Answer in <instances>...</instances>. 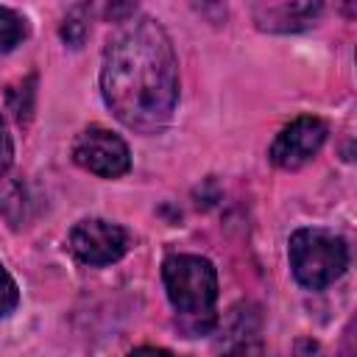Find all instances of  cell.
<instances>
[{
  "label": "cell",
  "mask_w": 357,
  "mask_h": 357,
  "mask_svg": "<svg viewBox=\"0 0 357 357\" xmlns=\"http://www.w3.org/2000/svg\"><path fill=\"white\" fill-rule=\"evenodd\" d=\"M100 92L112 114L142 134L165 128L178 100V64L170 36L153 17L128 20L103 50Z\"/></svg>",
  "instance_id": "obj_1"
},
{
  "label": "cell",
  "mask_w": 357,
  "mask_h": 357,
  "mask_svg": "<svg viewBox=\"0 0 357 357\" xmlns=\"http://www.w3.org/2000/svg\"><path fill=\"white\" fill-rule=\"evenodd\" d=\"M167 298L178 315V326L192 335H206L215 326L218 271L198 254H173L162 265Z\"/></svg>",
  "instance_id": "obj_2"
},
{
  "label": "cell",
  "mask_w": 357,
  "mask_h": 357,
  "mask_svg": "<svg viewBox=\"0 0 357 357\" xmlns=\"http://www.w3.org/2000/svg\"><path fill=\"white\" fill-rule=\"evenodd\" d=\"M349 265L346 240L329 229H298L290 237V268L301 287L324 290Z\"/></svg>",
  "instance_id": "obj_3"
},
{
  "label": "cell",
  "mask_w": 357,
  "mask_h": 357,
  "mask_svg": "<svg viewBox=\"0 0 357 357\" xmlns=\"http://www.w3.org/2000/svg\"><path fill=\"white\" fill-rule=\"evenodd\" d=\"M73 159L84 170L103 176V178H117L128 173L131 167L128 145L114 131L100 128V126H92L78 134V139L73 142Z\"/></svg>",
  "instance_id": "obj_4"
},
{
  "label": "cell",
  "mask_w": 357,
  "mask_h": 357,
  "mask_svg": "<svg viewBox=\"0 0 357 357\" xmlns=\"http://www.w3.org/2000/svg\"><path fill=\"white\" fill-rule=\"evenodd\" d=\"M128 248V234L117 223L92 218L81 220L70 231V251L84 265H112Z\"/></svg>",
  "instance_id": "obj_5"
},
{
  "label": "cell",
  "mask_w": 357,
  "mask_h": 357,
  "mask_svg": "<svg viewBox=\"0 0 357 357\" xmlns=\"http://www.w3.org/2000/svg\"><path fill=\"white\" fill-rule=\"evenodd\" d=\"M326 123L318 117H298L290 126H284L273 145H271V162L282 170H296L301 165H307L321 145L326 142Z\"/></svg>",
  "instance_id": "obj_6"
},
{
  "label": "cell",
  "mask_w": 357,
  "mask_h": 357,
  "mask_svg": "<svg viewBox=\"0 0 357 357\" xmlns=\"http://www.w3.org/2000/svg\"><path fill=\"white\" fill-rule=\"evenodd\" d=\"M318 14H321V3H268L254 8L257 25L262 31H282V33L310 28Z\"/></svg>",
  "instance_id": "obj_7"
},
{
  "label": "cell",
  "mask_w": 357,
  "mask_h": 357,
  "mask_svg": "<svg viewBox=\"0 0 357 357\" xmlns=\"http://www.w3.org/2000/svg\"><path fill=\"white\" fill-rule=\"evenodd\" d=\"M257 337H259L257 312L248 304L231 310V321L223 332V349H226L223 357H251V349L257 346Z\"/></svg>",
  "instance_id": "obj_8"
},
{
  "label": "cell",
  "mask_w": 357,
  "mask_h": 357,
  "mask_svg": "<svg viewBox=\"0 0 357 357\" xmlns=\"http://www.w3.org/2000/svg\"><path fill=\"white\" fill-rule=\"evenodd\" d=\"M22 39H25V20L17 11L0 6V53L14 50Z\"/></svg>",
  "instance_id": "obj_9"
},
{
  "label": "cell",
  "mask_w": 357,
  "mask_h": 357,
  "mask_svg": "<svg viewBox=\"0 0 357 357\" xmlns=\"http://www.w3.org/2000/svg\"><path fill=\"white\" fill-rule=\"evenodd\" d=\"M81 14H84V6H75V8L67 14L64 28H61V36H64L73 47H78V45L84 42V36H86V22L81 20Z\"/></svg>",
  "instance_id": "obj_10"
},
{
  "label": "cell",
  "mask_w": 357,
  "mask_h": 357,
  "mask_svg": "<svg viewBox=\"0 0 357 357\" xmlns=\"http://www.w3.org/2000/svg\"><path fill=\"white\" fill-rule=\"evenodd\" d=\"M33 84H36V78H33V75H31V78H25V81L17 86L20 100H11V109H14V114H17V120H20V123L31 117V109H33Z\"/></svg>",
  "instance_id": "obj_11"
},
{
  "label": "cell",
  "mask_w": 357,
  "mask_h": 357,
  "mask_svg": "<svg viewBox=\"0 0 357 357\" xmlns=\"http://www.w3.org/2000/svg\"><path fill=\"white\" fill-rule=\"evenodd\" d=\"M17 301H20V290H17L14 279L8 276V271L0 265V318L8 315V312H14Z\"/></svg>",
  "instance_id": "obj_12"
},
{
  "label": "cell",
  "mask_w": 357,
  "mask_h": 357,
  "mask_svg": "<svg viewBox=\"0 0 357 357\" xmlns=\"http://www.w3.org/2000/svg\"><path fill=\"white\" fill-rule=\"evenodd\" d=\"M14 162V145H11V137L6 131V123L0 117V176H6V170L11 167Z\"/></svg>",
  "instance_id": "obj_13"
},
{
  "label": "cell",
  "mask_w": 357,
  "mask_h": 357,
  "mask_svg": "<svg viewBox=\"0 0 357 357\" xmlns=\"http://www.w3.org/2000/svg\"><path fill=\"white\" fill-rule=\"evenodd\" d=\"M293 357H321V346L315 340H310V337H301L293 346Z\"/></svg>",
  "instance_id": "obj_14"
},
{
  "label": "cell",
  "mask_w": 357,
  "mask_h": 357,
  "mask_svg": "<svg viewBox=\"0 0 357 357\" xmlns=\"http://www.w3.org/2000/svg\"><path fill=\"white\" fill-rule=\"evenodd\" d=\"M128 357H170V351L167 349H156V346H139Z\"/></svg>",
  "instance_id": "obj_15"
}]
</instances>
